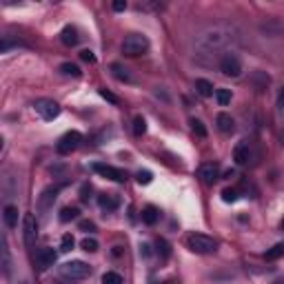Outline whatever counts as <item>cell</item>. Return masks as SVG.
<instances>
[{
    "mask_svg": "<svg viewBox=\"0 0 284 284\" xmlns=\"http://www.w3.org/2000/svg\"><path fill=\"white\" fill-rule=\"evenodd\" d=\"M60 71H63L65 76H74V78H78V76H80L78 65H71V63H63V65H60Z\"/></svg>",
    "mask_w": 284,
    "mask_h": 284,
    "instance_id": "obj_25",
    "label": "cell"
},
{
    "mask_svg": "<svg viewBox=\"0 0 284 284\" xmlns=\"http://www.w3.org/2000/svg\"><path fill=\"white\" fill-rule=\"evenodd\" d=\"M158 218H160V213H158V209L156 206H147V209L142 211V220H144V224H156L158 222Z\"/></svg>",
    "mask_w": 284,
    "mask_h": 284,
    "instance_id": "obj_21",
    "label": "cell"
},
{
    "mask_svg": "<svg viewBox=\"0 0 284 284\" xmlns=\"http://www.w3.org/2000/svg\"><path fill=\"white\" fill-rule=\"evenodd\" d=\"M100 96L105 98V100H109V102H113V105H118V98L111 94V91H107V89H100Z\"/></svg>",
    "mask_w": 284,
    "mask_h": 284,
    "instance_id": "obj_37",
    "label": "cell"
},
{
    "mask_svg": "<svg viewBox=\"0 0 284 284\" xmlns=\"http://www.w3.org/2000/svg\"><path fill=\"white\" fill-rule=\"evenodd\" d=\"M242 43L240 32L233 25H211L202 29L193 40V47L200 51L198 56H224L233 54V49Z\"/></svg>",
    "mask_w": 284,
    "mask_h": 284,
    "instance_id": "obj_1",
    "label": "cell"
},
{
    "mask_svg": "<svg viewBox=\"0 0 284 284\" xmlns=\"http://www.w3.org/2000/svg\"><path fill=\"white\" fill-rule=\"evenodd\" d=\"M233 160H235V164H246V162H249V160H251L249 144H246V142L237 144V147L233 149Z\"/></svg>",
    "mask_w": 284,
    "mask_h": 284,
    "instance_id": "obj_18",
    "label": "cell"
},
{
    "mask_svg": "<svg viewBox=\"0 0 284 284\" xmlns=\"http://www.w3.org/2000/svg\"><path fill=\"white\" fill-rule=\"evenodd\" d=\"M80 231H85V233H94L96 231V224L91 220H82L80 222Z\"/></svg>",
    "mask_w": 284,
    "mask_h": 284,
    "instance_id": "obj_35",
    "label": "cell"
},
{
    "mask_svg": "<svg viewBox=\"0 0 284 284\" xmlns=\"http://www.w3.org/2000/svg\"><path fill=\"white\" fill-rule=\"evenodd\" d=\"M98 204H100L102 209H107V211H113L118 206V200L109 198V195H100V198H98Z\"/></svg>",
    "mask_w": 284,
    "mask_h": 284,
    "instance_id": "obj_24",
    "label": "cell"
},
{
    "mask_svg": "<svg viewBox=\"0 0 284 284\" xmlns=\"http://www.w3.org/2000/svg\"><path fill=\"white\" fill-rule=\"evenodd\" d=\"M282 229H284V222H282Z\"/></svg>",
    "mask_w": 284,
    "mask_h": 284,
    "instance_id": "obj_41",
    "label": "cell"
},
{
    "mask_svg": "<svg viewBox=\"0 0 284 284\" xmlns=\"http://www.w3.org/2000/svg\"><path fill=\"white\" fill-rule=\"evenodd\" d=\"M277 109L284 113V89L280 91V94H277Z\"/></svg>",
    "mask_w": 284,
    "mask_h": 284,
    "instance_id": "obj_39",
    "label": "cell"
},
{
    "mask_svg": "<svg viewBox=\"0 0 284 284\" xmlns=\"http://www.w3.org/2000/svg\"><path fill=\"white\" fill-rule=\"evenodd\" d=\"M133 133H136V136H142V133H147V120H144L142 116H136V118H133Z\"/></svg>",
    "mask_w": 284,
    "mask_h": 284,
    "instance_id": "obj_23",
    "label": "cell"
},
{
    "mask_svg": "<svg viewBox=\"0 0 284 284\" xmlns=\"http://www.w3.org/2000/svg\"><path fill=\"white\" fill-rule=\"evenodd\" d=\"M3 220H5V226H7V229H16V224H18V206L5 204Z\"/></svg>",
    "mask_w": 284,
    "mask_h": 284,
    "instance_id": "obj_15",
    "label": "cell"
},
{
    "mask_svg": "<svg viewBox=\"0 0 284 284\" xmlns=\"http://www.w3.org/2000/svg\"><path fill=\"white\" fill-rule=\"evenodd\" d=\"M94 171H96V173H100L102 178H107V180H113V182H125V180H127V173L122 171V169L111 167V164L96 162V164H94Z\"/></svg>",
    "mask_w": 284,
    "mask_h": 284,
    "instance_id": "obj_9",
    "label": "cell"
},
{
    "mask_svg": "<svg viewBox=\"0 0 284 284\" xmlns=\"http://www.w3.org/2000/svg\"><path fill=\"white\" fill-rule=\"evenodd\" d=\"M260 32L268 38H280V36H284V23L280 18H266L260 23Z\"/></svg>",
    "mask_w": 284,
    "mask_h": 284,
    "instance_id": "obj_10",
    "label": "cell"
},
{
    "mask_svg": "<svg viewBox=\"0 0 284 284\" xmlns=\"http://www.w3.org/2000/svg\"><path fill=\"white\" fill-rule=\"evenodd\" d=\"M147 49H149V38L142 34H129L125 38V43H122V54L129 56V58L142 56Z\"/></svg>",
    "mask_w": 284,
    "mask_h": 284,
    "instance_id": "obj_3",
    "label": "cell"
},
{
    "mask_svg": "<svg viewBox=\"0 0 284 284\" xmlns=\"http://www.w3.org/2000/svg\"><path fill=\"white\" fill-rule=\"evenodd\" d=\"M111 74H113V78L120 80V82H133V76L129 74V69L122 65H118V63L111 65Z\"/></svg>",
    "mask_w": 284,
    "mask_h": 284,
    "instance_id": "obj_19",
    "label": "cell"
},
{
    "mask_svg": "<svg viewBox=\"0 0 284 284\" xmlns=\"http://www.w3.org/2000/svg\"><path fill=\"white\" fill-rule=\"evenodd\" d=\"M0 266H3V275L9 277L12 275V251H9V244H7V237L3 235V240H0Z\"/></svg>",
    "mask_w": 284,
    "mask_h": 284,
    "instance_id": "obj_11",
    "label": "cell"
},
{
    "mask_svg": "<svg viewBox=\"0 0 284 284\" xmlns=\"http://www.w3.org/2000/svg\"><path fill=\"white\" fill-rule=\"evenodd\" d=\"M102 284H122L120 273H116V271H107L105 275H102Z\"/></svg>",
    "mask_w": 284,
    "mask_h": 284,
    "instance_id": "obj_26",
    "label": "cell"
},
{
    "mask_svg": "<svg viewBox=\"0 0 284 284\" xmlns=\"http://www.w3.org/2000/svg\"><path fill=\"white\" fill-rule=\"evenodd\" d=\"M282 142H284V133H282Z\"/></svg>",
    "mask_w": 284,
    "mask_h": 284,
    "instance_id": "obj_40",
    "label": "cell"
},
{
    "mask_svg": "<svg viewBox=\"0 0 284 284\" xmlns=\"http://www.w3.org/2000/svg\"><path fill=\"white\" fill-rule=\"evenodd\" d=\"M111 7H113V12H125V9H127V3H125V0H116Z\"/></svg>",
    "mask_w": 284,
    "mask_h": 284,
    "instance_id": "obj_38",
    "label": "cell"
},
{
    "mask_svg": "<svg viewBox=\"0 0 284 284\" xmlns=\"http://www.w3.org/2000/svg\"><path fill=\"white\" fill-rule=\"evenodd\" d=\"M71 249H74V235L65 233L63 240H60V251H71Z\"/></svg>",
    "mask_w": 284,
    "mask_h": 284,
    "instance_id": "obj_32",
    "label": "cell"
},
{
    "mask_svg": "<svg viewBox=\"0 0 284 284\" xmlns=\"http://www.w3.org/2000/svg\"><path fill=\"white\" fill-rule=\"evenodd\" d=\"M23 237H25V244L27 246L36 244V237H38V220H36L34 213H25V218H23Z\"/></svg>",
    "mask_w": 284,
    "mask_h": 284,
    "instance_id": "obj_8",
    "label": "cell"
},
{
    "mask_svg": "<svg viewBox=\"0 0 284 284\" xmlns=\"http://www.w3.org/2000/svg\"><path fill=\"white\" fill-rule=\"evenodd\" d=\"M78 32H76V27H71V25H67V27L60 32V43L65 45V47H76L78 45Z\"/></svg>",
    "mask_w": 284,
    "mask_h": 284,
    "instance_id": "obj_16",
    "label": "cell"
},
{
    "mask_svg": "<svg viewBox=\"0 0 284 284\" xmlns=\"http://www.w3.org/2000/svg\"><path fill=\"white\" fill-rule=\"evenodd\" d=\"M218 67H220L222 74L229 76V78H240L242 76V60L237 58L235 54H224L218 60Z\"/></svg>",
    "mask_w": 284,
    "mask_h": 284,
    "instance_id": "obj_4",
    "label": "cell"
},
{
    "mask_svg": "<svg viewBox=\"0 0 284 284\" xmlns=\"http://www.w3.org/2000/svg\"><path fill=\"white\" fill-rule=\"evenodd\" d=\"M284 255V244H275V246H271V249L266 251V260H277V257H282Z\"/></svg>",
    "mask_w": 284,
    "mask_h": 284,
    "instance_id": "obj_27",
    "label": "cell"
},
{
    "mask_svg": "<svg viewBox=\"0 0 284 284\" xmlns=\"http://www.w3.org/2000/svg\"><path fill=\"white\" fill-rule=\"evenodd\" d=\"M80 211L76 209V206H65L63 211H60V222H69V220H76L78 218Z\"/></svg>",
    "mask_w": 284,
    "mask_h": 284,
    "instance_id": "obj_22",
    "label": "cell"
},
{
    "mask_svg": "<svg viewBox=\"0 0 284 284\" xmlns=\"http://www.w3.org/2000/svg\"><path fill=\"white\" fill-rule=\"evenodd\" d=\"M191 129H193V131L198 133L200 138H206V129H204V122H202V120L193 118V120H191Z\"/></svg>",
    "mask_w": 284,
    "mask_h": 284,
    "instance_id": "obj_30",
    "label": "cell"
},
{
    "mask_svg": "<svg viewBox=\"0 0 284 284\" xmlns=\"http://www.w3.org/2000/svg\"><path fill=\"white\" fill-rule=\"evenodd\" d=\"M187 246L193 253L209 255V253H215V249H218V242H215L213 237L204 235V233H189L187 235Z\"/></svg>",
    "mask_w": 284,
    "mask_h": 284,
    "instance_id": "obj_2",
    "label": "cell"
},
{
    "mask_svg": "<svg viewBox=\"0 0 284 284\" xmlns=\"http://www.w3.org/2000/svg\"><path fill=\"white\" fill-rule=\"evenodd\" d=\"M222 200H224V202H235V200H237V191L235 189H224V191H222Z\"/></svg>",
    "mask_w": 284,
    "mask_h": 284,
    "instance_id": "obj_33",
    "label": "cell"
},
{
    "mask_svg": "<svg viewBox=\"0 0 284 284\" xmlns=\"http://www.w3.org/2000/svg\"><path fill=\"white\" fill-rule=\"evenodd\" d=\"M253 82H255L257 87H266L268 82H271V78H268L264 71H255V74H253Z\"/></svg>",
    "mask_w": 284,
    "mask_h": 284,
    "instance_id": "obj_29",
    "label": "cell"
},
{
    "mask_svg": "<svg viewBox=\"0 0 284 284\" xmlns=\"http://www.w3.org/2000/svg\"><path fill=\"white\" fill-rule=\"evenodd\" d=\"M215 125H218V129L222 133H233L235 131V122H233V118H231L229 113H218Z\"/></svg>",
    "mask_w": 284,
    "mask_h": 284,
    "instance_id": "obj_17",
    "label": "cell"
},
{
    "mask_svg": "<svg viewBox=\"0 0 284 284\" xmlns=\"http://www.w3.org/2000/svg\"><path fill=\"white\" fill-rule=\"evenodd\" d=\"M36 113H38L43 120H56V118L60 116V107L56 100H49V98H40V100H36L34 105Z\"/></svg>",
    "mask_w": 284,
    "mask_h": 284,
    "instance_id": "obj_6",
    "label": "cell"
},
{
    "mask_svg": "<svg viewBox=\"0 0 284 284\" xmlns=\"http://www.w3.org/2000/svg\"><path fill=\"white\" fill-rule=\"evenodd\" d=\"M60 189H63V184H56V187H49V189L43 191V195H40V200H38L40 211H47L49 206L54 204V200H56V195H58Z\"/></svg>",
    "mask_w": 284,
    "mask_h": 284,
    "instance_id": "obj_14",
    "label": "cell"
},
{
    "mask_svg": "<svg viewBox=\"0 0 284 284\" xmlns=\"http://www.w3.org/2000/svg\"><path fill=\"white\" fill-rule=\"evenodd\" d=\"M60 271H63V275L71 277V280H82V277H87L91 273V266L82 260H71V262H65L60 266Z\"/></svg>",
    "mask_w": 284,
    "mask_h": 284,
    "instance_id": "obj_5",
    "label": "cell"
},
{
    "mask_svg": "<svg viewBox=\"0 0 284 284\" xmlns=\"http://www.w3.org/2000/svg\"><path fill=\"white\" fill-rule=\"evenodd\" d=\"M80 60H85V63L94 65V63H96V56H94V51H89V49H82V51H80Z\"/></svg>",
    "mask_w": 284,
    "mask_h": 284,
    "instance_id": "obj_34",
    "label": "cell"
},
{
    "mask_svg": "<svg viewBox=\"0 0 284 284\" xmlns=\"http://www.w3.org/2000/svg\"><path fill=\"white\" fill-rule=\"evenodd\" d=\"M198 175L204 180L206 184H213L215 180L220 178V167L215 162H206V164H202V167L198 169Z\"/></svg>",
    "mask_w": 284,
    "mask_h": 284,
    "instance_id": "obj_12",
    "label": "cell"
},
{
    "mask_svg": "<svg viewBox=\"0 0 284 284\" xmlns=\"http://www.w3.org/2000/svg\"><path fill=\"white\" fill-rule=\"evenodd\" d=\"M195 91H198L202 98H211L213 96V85H211L209 80H204V78H198L195 80Z\"/></svg>",
    "mask_w": 284,
    "mask_h": 284,
    "instance_id": "obj_20",
    "label": "cell"
},
{
    "mask_svg": "<svg viewBox=\"0 0 284 284\" xmlns=\"http://www.w3.org/2000/svg\"><path fill=\"white\" fill-rule=\"evenodd\" d=\"M151 178H153L151 171H138V182L140 184H149L151 182Z\"/></svg>",
    "mask_w": 284,
    "mask_h": 284,
    "instance_id": "obj_36",
    "label": "cell"
},
{
    "mask_svg": "<svg viewBox=\"0 0 284 284\" xmlns=\"http://www.w3.org/2000/svg\"><path fill=\"white\" fill-rule=\"evenodd\" d=\"M82 142V136L78 131H67L63 138L58 140V144H56V149H58L60 156H69L71 151H76V149L80 147Z\"/></svg>",
    "mask_w": 284,
    "mask_h": 284,
    "instance_id": "obj_7",
    "label": "cell"
},
{
    "mask_svg": "<svg viewBox=\"0 0 284 284\" xmlns=\"http://www.w3.org/2000/svg\"><path fill=\"white\" fill-rule=\"evenodd\" d=\"M215 98H218V102L222 107H226L231 102V89H218L215 91Z\"/></svg>",
    "mask_w": 284,
    "mask_h": 284,
    "instance_id": "obj_28",
    "label": "cell"
},
{
    "mask_svg": "<svg viewBox=\"0 0 284 284\" xmlns=\"http://www.w3.org/2000/svg\"><path fill=\"white\" fill-rule=\"evenodd\" d=\"M54 262H56V251L54 249H40L36 253V266H38L40 271L54 266Z\"/></svg>",
    "mask_w": 284,
    "mask_h": 284,
    "instance_id": "obj_13",
    "label": "cell"
},
{
    "mask_svg": "<svg viewBox=\"0 0 284 284\" xmlns=\"http://www.w3.org/2000/svg\"><path fill=\"white\" fill-rule=\"evenodd\" d=\"M277 284H284V282H277Z\"/></svg>",
    "mask_w": 284,
    "mask_h": 284,
    "instance_id": "obj_42",
    "label": "cell"
},
{
    "mask_svg": "<svg viewBox=\"0 0 284 284\" xmlns=\"http://www.w3.org/2000/svg\"><path fill=\"white\" fill-rule=\"evenodd\" d=\"M80 246H82V251H87V253H94V251H98V242L94 240V237H85Z\"/></svg>",
    "mask_w": 284,
    "mask_h": 284,
    "instance_id": "obj_31",
    "label": "cell"
}]
</instances>
